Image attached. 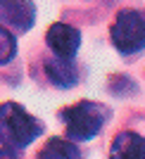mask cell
<instances>
[{"mask_svg":"<svg viewBox=\"0 0 145 159\" xmlns=\"http://www.w3.org/2000/svg\"><path fill=\"white\" fill-rule=\"evenodd\" d=\"M45 74H48V79L59 88H72L79 81V74L74 69L72 60H64V57H57V55L53 60H45Z\"/></svg>","mask_w":145,"mask_h":159,"instance_id":"6","label":"cell"},{"mask_svg":"<svg viewBox=\"0 0 145 159\" xmlns=\"http://www.w3.org/2000/svg\"><path fill=\"white\" fill-rule=\"evenodd\" d=\"M79 147H74L72 143H67V140H59V138H53L48 140L45 147L38 152L40 159H74L79 157Z\"/></svg>","mask_w":145,"mask_h":159,"instance_id":"8","label":"cell"},{"mask_svg":"<svg viewBox=\"0 0 145 159\" xmlns=\"http://www.w3.org/2000/svg\"><path fill=\"white\" fill-rule=\"evenodd\" d=\"M0 157H17V154L10 152V150H5V147H0Z\"/></svg>","mask_w":145,"mask_h":159,"instance_id":"10","label":"cell"},{"mask_svg":"<svg viewBox=\"0 0 145 159\" xmlns=\"http://www.w3.org/2000/svg\"><path fill=\"white\" fill-rule=\"evenodd\" d=\"M43 133V124L17 102H2L0 105V145L14 154L31 145Z\"/></svg>","mask_w":145,"mask_h":159,"instance_id":"1","label":"cell"},{"mask_svg":"<svg viewBox=\"0 0 145 159\" xmlns=\"http://www.w3.org/2000/svg\"><path fill=\"white\" fill-rule=\"evenodd\" d=\"M112 43L121 55H136L143 50L145 43V19L136 10L119 12L112 26Z\"/></svg>","mask_w":145,"mask_h":159,"instance_id":"3","label":"cell"},{"mask_svg":"<svg viewBox=\"0 0 145 159\" xmlns=\"http://www.w3.org/2000/svg\"><path fill=\"white\" fill-rule=\"evenodd\" d=\"M0 19L17 31H29L36 19V7L31 0H0Z\"/></svg>","mask_w":145,"mask_h":159,"instance_id":"5","label":"cell"},{"mask_svg":"<svg viewBox=\"0 0 145 159\" xmlns=\"http://www.w3.org/2000/svg\"><path fill=\"white\" fill-rule=\"evenodd\" d=\"M143 147H145V143L138 133L124 131L114 138L110 154L117 159H143Z\"/></svg>","mask_w":145,"mask_h":159,"instance_id":"7","label":"cell"},{"mask_svg":"<svg viewBox=\"0 0 145 159\" xmlns=\"http://www.w3.org/2000/svg\"><path fill=\"white\" fill-rule=\"evenodd\" d=\"M14 52H17V38H14V33H10L7 29L0 26V66L12 62Z\"/></svg>","mask_w":145,"mask_h":159,"instance_id":"9","label":"cell"},{"mask_svg":"<svg viewBox=\"0 0 145 159\" xmlns=\"http://www.w3.org/2000/svg\"><path fill=\"white\" fill-rule=\"evenodd\" d=\"M107 116H110L107 107L100 102H91V100H81L62 112V121L67 124V135L72 140L95 138L102 131Z\"/></svg>","mask_w":145,"mask_h":159,"instance_id":"2","label":"cell"},{"mask_svg":"<svg viewBox=\"0 0 145 159\" xmlns=\"http://www.w3.org/2000/svg\"><path fill=\"white\" fill-rule=\"evenodd\" d=\"M45 43L48 48L53 50L57 57H64V60H74L76 52L81 48V33L76 31L69 24H53L45 33Z\"/></svg>","mask_w":145,"mask_h":159,"instance_id":"4","label":"cell"}]
</instances>
